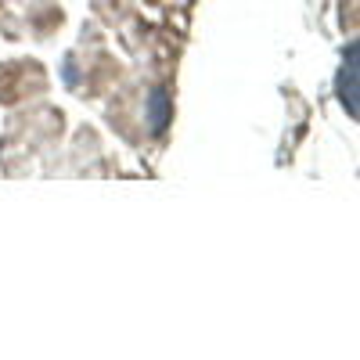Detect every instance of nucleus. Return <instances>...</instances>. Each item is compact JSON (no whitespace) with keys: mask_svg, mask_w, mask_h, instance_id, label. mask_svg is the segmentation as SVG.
I'll use <instances>...</instances> for the list:
<instances>
[]
</instances>
